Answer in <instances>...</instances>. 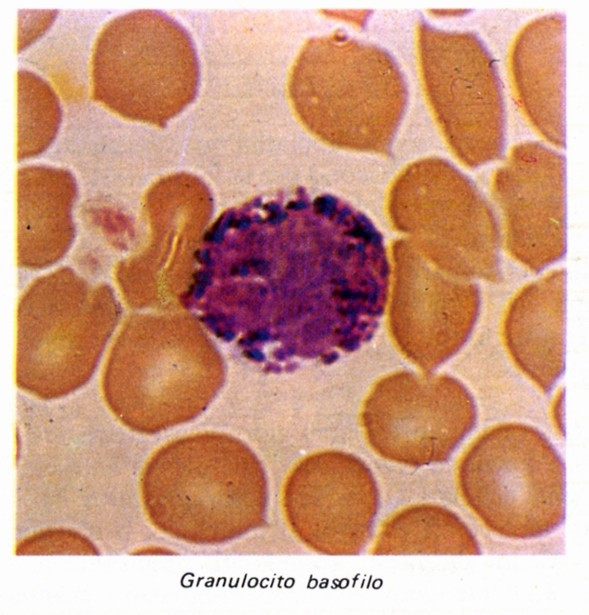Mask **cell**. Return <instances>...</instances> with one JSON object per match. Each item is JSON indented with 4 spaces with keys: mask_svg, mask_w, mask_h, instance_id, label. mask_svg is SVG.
I'll list each match as a JSON object with an SVG mask.
<instances>
[{
    "mask_svg": "<svg viewBox=\"0 0 589 615\" xmlns=\"http://www.w3.org/2000/svg\"><path fill=\"white\" fill-rule=\"evenodd\" d=\"M475 421L471 394L446 375L389 374L374 385L363 408L374 450L413 467L448 460Z\"/></svg>",
    "mask_w": 589,
    "mask_h": 615,
    "instance_id": "cell-7",
    "label": "cell"
},
{
    "mask_svg": "<svg viewBox=\"0 0 589 615\" xmlns=\"http://www.w3.org/2000/svg\"><path fill=\"white\" fill-rule=\"evenodd\" d=\"M565 158L536 141L513 145L490 179L510 253L533 271L565 250Z\"/></svg>",
    "mask_w": 589,
    "mask_h": 615,
    "instance_id": "cell-9",
    "label": "cell"
},
{
    "mask_svg": "<svg viewBox=\"0 0 589 615\" xmlns=\"http://www.w3.org/2000/svg\"><path fill=\"white\" fill-rule=\"evenodd\" d=\"M455 479L468 509L502 537L537 538L564 519V464L534 427L503 423L484 430L460 455Z\"/></svg>",
    "mask_w": 589,
    "mask_h": 615,
    "instance_id": "cell-3",
    "label": "cell"
},
{
    "mask_svg": "<svg viewBox=\"0 0 589 615\" xmlns=\"http://www.w3.org/2000/svg\"><path fill=\"white\" fill-rule=\"evenodd\" d=\"M18 159L43 152L54 139L60 123V107L53 90L38 76L18 72Z\"/></svg>",
    "mask_w": 589,
    "mask_h": 615,
    "instance_id": "cell-14",
    "label": "cell"
},
{
    "mask_svg": "<svg viewBox=\"0 0 589 615\" xmlns=\"http://www.w3.org/2000/svg\"><path fill=\"white\" fill-rule=\"evenodd\" d=\"M18 221L22 236L72 235L71 208L76 197L73 176L64 169L27 166L17 173ZM66 237V236H64Z\"/></svg>",
    "mask_w": 589,
    "mask_h": 615,
    "instance_id": "cell-13",
    "label": "cell"
},
{
    "mask_svg": "<svg viewBox=\"0 0 589 615\" xmlns=\"http://www.w3.org/2000/svg\"><path fill=\"white\" fill-rule=\"evenodd\" d=\"M564 272L526 286L504 319L507 349L521 371L548 392L563 370Z\"/></svg>",
    "mask_w": 589,
    "mask_h": 615,
    "instance_id": "cell-11",
    "label": "cell"
},
{
    "mask_svg": "<svg viewBox=\"0 0 589 615\" xmlns=\"http://www.w3.org/2000/svg\"><path fill=\"white\" fill-rule=\"evenodd\" d=\"M382 553L474 555L480 547L472 531L451 510L434 504L398 512L381 531Z\"/></svg>",
    "mask_w": 589,
    "mask_h": 615,
    "instance_id": "cell-12",
    "label": "cell"
},
{
    "mask_svg": "<svg viewBox=\"0 0 589 615\" xmlns=\"http://www.w3.org/2000/svg\"><path fill=\"white\" fill-rule=\"evenodd\" d=\"M390 285L373 221L338 196L295 187L224 210L203 234L181 300L248 362L282 374L370 342Z\"/></svg>",
    "mask_w": 589,
    "mask_h": 615,
    "instance_id": "cell-1",
    "label": "cell"
},
{
    "mask_svg": "<svg viewBox=\"0 0 589 615\" xmlns=\"http://www.w3.org/2000/svg\"><path fill=\"white\" fill-rule=\"evenodd\" d=\"M389 329L399 350L432 370L465 343L477 319L479 290L434 266L405 237L392 245Z\"/></svg>",
    "mask_w": 589,
    "mask_h": 615,
    "instance_id": "cell-8",
    "label": "cell"
},
{
    "mask_svg": "<svg viewBox=\"0 0 589 615\" xmlns=\"http://www.w3.org/2000/svg\"><path fill=\"white\" fill-rule=\"evenodd\" d=\"M416 62L423 95L448 150L467 168L501 158L506 120L494 58L471 31L415 25Z\"/></svg>",
    "mask_w": 589,
    "mask_h": 615,
    "instance_id": "cell-6",
    "label": "cell"
},
{
    "mask_svg": "<svg viewBox=\"0 0 589 615\" xmlns=\"http://www.w3.org/2000/svg\"><path fill=\"white\" fill-rule=\"evenodd\" d=\"M287 97L296 119L320 142L385 156L405 115L408 87L387 50L335 31L301 46Z\"/></svg>",
    "mask_w": 589,
    "mask_h": 615,
    "instance_id": "cell-2",
    "label": "cell"
},
{
    "mask_svg": "<svg viewBox=\"0 0 589 615\" xmlns=\"http://www.w3.org/2000/svg\"><path fill=\"white\" fill-rule=\"evenodd\" d=\"M92 98L113 113L162 127L196 97L200 70L190 34L157 10L119 15L91 55Z\"/></svg>",
    "mask_w": 589,
    "mask_h": 615,
    "instance_id": "cell-4",
    "label": "cell"
},
{
    "mask_svg": "<svg viewBox=\"0 0 589 615\" xmlns=\"http://www.w3.org/2000/svg\"><path fill=\"white\" fill-rule=\"evenodd\" d=\"M430 15L432 16H436V17H450V16H460V15H464L465 13L468 12V10H463V9H452V10H429Z\"/></svg>",
    "mask_w": 589,
    "mask_h": 615,
    "instance_id": "cell-15",
    "label": "cell"
},
{
    "mask_svg": "<svg viewBox=\"0 0 589 615\" xmlns=\"http://www.w3.org/2000/svg\"><path fill=\"white\" fill-rule=\"evenodd\" d=\"M510 85L525 120L548 144L565 146V17H536L514 36L507 57Z\"/></svg>",
    "mask_w": 589,
    "mask_h": 615,
    "instance_id": "cell-10",
    "label": "cell"
},
{
    "mask_svg": "<svg viewBox=\"0 0 589 615\" xmlns=\"http://www.w3.org/2000/svg\"><path fill=\"white\" fill-rule=\"evenodd\" d=\"M386 213L394 229L452 276L491 279L498 270V227L488 201L448 160L427 156L392 180Z\"/></svg>",
    "mask_w": 589,
    "mask_h": 615,
    "instance_id": "cell-5",
    "label": "cell"
}]
</instances>
